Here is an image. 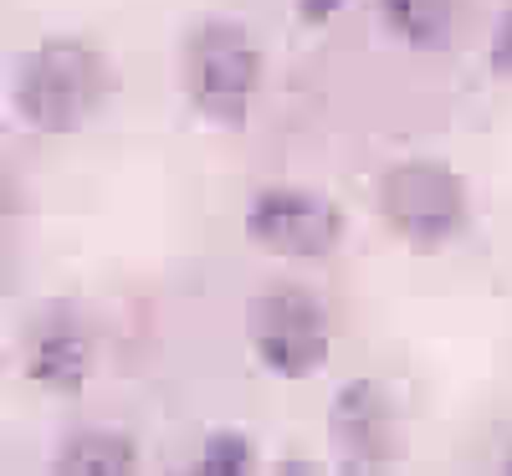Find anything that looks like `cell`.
Instances as JSON below:
<instances>
[{"instance_id": "cell-1", "label": "cell", "mask_w": 512, "mask_h": 476, "mask_svg": "<svg viewBox=\"0 0 512 476\" xmlns=\"http://www.w3.org/2000/svg\"><path fill=\"white\" fill-rule=\"evenodd\" d=\"M113 98V62L82 36H47L16 57L11 72V113L31 134H77Z\"/></svg>"}, {"instance_id": "cell-2", "label": "cell", "mask_w": 512, "mask_h": 476, "mask_svg": "<svg viewBox=\"0 0 512 476\" xmlns=\"http://www.w3.org/2000/svg\"><path fill=\"white\" fill-rule=\"evenodd\" d=\"M185 98L190 108L216 123V128H241L251 113V98L262 88V52L241 21L210 16L185 36Z\"/></svg>"}, {"instance_id": "cell-3", "label": "cell", "mask_w": 512, "mask_h": 476, "mask_svg": "<svg viewBox=\"0 0 512 476\" xmlns=\"http://www.w3.org/2000/svg\"><path fill=\"white\" fill-rule=\"evenodd\" d=\"M379 221L390 226L405 246L436 251L451 236H461L472 200H466V180L441 159H400L379 175Z\"/></svg>"}, {"instance_id": "cell-4", "label": "cell", "mask_w": 512, "mask_h": 476, "mask_svg": "<svg viewBox=\"0 0 512 476\" xmlns=\"http://www.w3.org/2000/svg\"><path fill=\"white\" fill-rule=\"evenodd\" d=\"M246 338H251L256 364L272 369L277 379H313L333 349L328 313L308 287L256 292L246 308Z\"/></svg>"}, {"instance_id": "cell-5", "label": "cell", "mask_w": 512, "mask_h": 476, "mask_svg": "<svg viewBox=\"0 0 512 476\" xmlns=\"http://www.w3.org/2000/svg\"><path fill=\"white\" fill-rule=\"evenodd\" d=\"M246 236L272 251V256H292V262H323L344 241V215L333 200L313 195V190H262L246 205Z\"/></svg>"}, {"instance_id": "cell-6", "label": "cell", "mask_w": 512, "mask_h": 476, "mask_svg": "<svg viewBox=\"0 0 512 476\" xmlns=\"http://www.w3.org/2000/svg\"><path fill=\"white\" fill-rule=\"evenodd\" d=\"M26 379L47 395H82V384L93 379V333L82 323L72 302H47L26 323Z\"/></svg>"}, {"instance_id": "cell-7", "label": "cell", "mask_w": 512, "mask_h": 476, "mask_svg": "<svg viewBox=\"0 0 512 476\" xmlns=\"http://www.w3.org/2000/svg\"><path fill=\"white\" fill-rule=\"evenodd\" d=\"M328 441L349 471H379L395 456V400L379 379H349L328 400Z\"/></svg>"}, {"instance_id": "cell-8", "label": "cell", "mask_w": 512, "mask_h": 476, "mask_svg": "<svg viewBox=\"0 0 512 476\" xmlns=\"http://www.w3.org/2000/svg\"><path fill=\"white\" fill-rule=\"evenodd\" d=\"M139 466V446L134 436H123V430H72L57 451V471H72V476H123Z\"/></svg>"}, {"instance_id": "cell-9", "label": "cell", "mask_w": 512, "mask_h": 476, "mask_svg": "<svg viewBox=\"0 0 512 476\" xmlns=\"http://www.w3.org/2000/svg\"><path fill=\"white\" fill-rule=\"evenodd\" d=\"M379 16L405 47L431 52V47H441V41L451 36L456 0H379Z\"/></svg>"}, {"instance_id": "cell-10", "label": "cell", "mask_w": 512, "mask_h": 476, "mask_svg": "<svg viewBox=\"0 0 512 476\" xmlns=\"http://www.w3.org/2000/svg\"><path fill=\"white\" fill-rule=\"evenodd\" d=\"M251 466H256V446L241 430H210V441L200 446V461H195V471L205 476H241Z\"/></svg>"}, {"instance_id": "cell-11", "label": "cell", "mask_w": 512, "mask_h": 476, "mask_svg": "<svg viewBox=\"0 0 512 476\" xmlns=\"http://www.w3.org/2000/svg\"><path fill=\"white\" fill-rule=\"evenodd\" d=\"M487 62H492V77H512V6L502 11V21H497V31H492Z\"/></svg>"}, {"instance_id": "cell-12", "label": "cell", "mask_w": 512, "mask_h": 476, "mask_svg": "<svg viewBox=\"0 0 512 476\" xmlns=\"http://www.w3.org/2000/svg\"><path fill=\"white\" fill-rule=\"evenodd\" d=\"M344 6H349V0H297V21H303V26H328Z\"/></svg>"}, {"instance_id": "cell-13", "label": "cell", "mask_w": 512, "mask_h": 476, "mask_svg": "<svg viewBox=\"0 0 512 476\" xmlns=\"http://www.w3.org/2000/svg\"><path fill=\"white\" fill-rule=\"evenodd\" d=\"M507 471H512V456H507Z\"/></svg>"}]
</instances>
